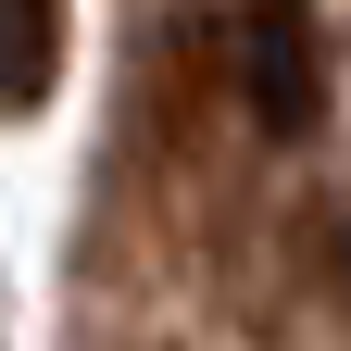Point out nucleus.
Returning a JSON list of instances; mask_svg holds the SVG:
<instances>
[{
    "mask_svg": "<svg viewBox=\"0 0 351 351\" xmlns=\"http://www.w3.org/2000/svg\"><path fill=\"white\" fill-rule=\"evenodd\" d=\"M63 88V0H0V113H38Z\"/></svg>",
    "mask_w": 351,
    "mask_h": 351,
    "instance_id": "f03ea898",
    "label": "nucleus"
},
{
    "mask_svg": "<svg viewBox=\"0 0 351 351\" xmlns=\"http://www.w3.org/2000/svg\"><path fill=\"white\" fill-rule=\"evenodd\" d=\"M239 51H251V113L276 125H314V38H301V0H263V13L239 25Z\"/></svg>",
    "mask_w": 351,
    "mask_h": 351,
    "instance_id": "f257e3e1",
    "label": "nucleus"
}]
</instances>
